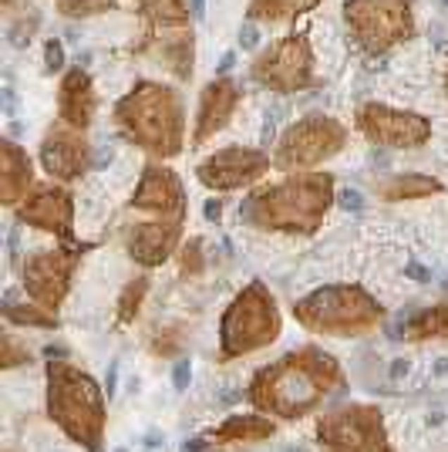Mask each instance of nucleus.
I'll return each instance as SVG.
<instances>
[{
    "label": "nucleus",
    "mask_w": 448,
    "mask_h": 452,
    "mask_svg": "<svg viewBox=\"0 0 448 452\" xmlns=\"http://www.w3.org/2000/svg\"><path fill=\"white\" fill-rule=\"evenodd\" d=\"M344 385V372L334 355L307 344L253 374L247 389L249 405L270 419L297 422L317 412Z\"/></svg>",
    "instance_id": "f257e3e1"
},
{
    "label": "nucleus",
    "mask_w": 448,
    "mask_h": 452,
    "mask_svg": "<svg viewBox=\"0 0 448 452\" xmlns=\"http://www.w3.org/2000/svg\"><path fill=\"white\" fill-rule=\"evenodd\" d=\"M334 200V183L327 172H304L290 176L277 186L253 193L239 206V216L260 230H290V233H313Z\"/></svg>",
    "instance_id": "f03ea898"
},
{
    "label": "nucleus",
    "mask_w": 448,
    "mask_h": 452,
    "mask_svg": "<svg viewBox=\"0 0 448 452\" xmlns=\"http://www.w3.org/2000/svg\"><path fill=\"white\" fill-rule=\"evenodd\" d=\"M105 389L71 361L47 365V419L88 452H98L105 442Z\"/></svg>",
    "instance_id": "7ed1b4c3"
},
{
    "label": "nucleus",
    "mask_w": 448,
    "mask_h": 452,
    "mask_svg": "<svg viewBox=\"0 0 448 452\" xmlns=\"http://www.w3.org/2000/svg\"><path fill=\"white\" fill-rule=\"evenodd\" d=\"M118 125L128 139L152 156H175L182 149V109L162 85H142L118 105Z\"/></svg>",
    "instance_id": "20e7f679"
},
{
    "label": "nucleus",
    "mask_w": 448,
    "mask_h": 452,
    "mask_svg": "<svg viewBox=\"0 0 448 452\" xmlns=\"http://www.w3.org/2000/svg\"><path fill=\"white\" fill-rule=\"evenodd\" d=\"M297 321L313 334H334V338H354L371 331L381 321V307L368 291L361 287H321L307 294L294 307Z\"/></svg>",
    "instance_id": "39448f33"
},
{
    "label": "nucleus",
    "mask_w": 448,
    "mask_h": 452,
    "mask_svg": "<svg viewBox=\"0 0 448 452\" xmlns=\"http://www.w3.org/2000/svg\"><path fill=\"white\" fill-rule=\"evenodd\" d=\"M280 311L277 300L263 283H249L243 294L230 304V311L223 314V328H219V355L223 358H243L253 355L266 344L280 338Z\"/></svg>",
    "instance_id": "423d86ee"
},
{
    "label": "nucleus",
    "mask_w": 448,
    "mask_h": 452,
    "mask_svg": "<svg viewBox=\"0 0 448 452\" xmlns=\"http://www.w3.org/2000/svg\"><path fill=\"white\" fill-rule=\"evenodd\" d=\"M317 436L324 452H394L387 442L381 408L374 405H337L317 422Z\"/></svg>",
    "instance_id": "0eeeda50"
},
{
    "label": "nucleus",
    "mask_w": 448,
    "mask_h": 452,
    "mask_svg": "<svg viewBox=\"0 0 448 452\" xmlns=\"http://www.w3.org/2000/svg\"><path fill=\"white\" fill-rule=\"evenodd\" d=\"M344 145V128L334 118L324 115H310L304 122H297L277 145L273 166L283 172H304L321 166L324 159H330L334 152H340Z\"/></svg>",
    "instance_id": "6e6552de"
},
{
    "label": "nucleus",
    "mask_w": 448,
    "mask_h": 452,
    "mask_svg": "<svg viewBox=\"0 0 448 452\" xmlns=\"http://www.w3.org/2000/svg\"><path fill=\"white\" fill-rule=\"evenodd\" d=\"M347 17L354 20L361 41L374 51H385L387 44L402 41L411 31L408 0H351Z\"/></svg>",
    "instance_id": "1a4fd4ad"
},
{
    "label": "nucleus",
    "mask_w": 448,
    "mask_h": 452,
    "mask_svg": "<svg viewBox=\"0 0 448 452\" xmlns=\"http://www.w3.org/2000/svg\"><path fill=\"white\" fill-rule=\"evenodd\" d=\"M77 257L68 250H37L24 264V291L37 307L54 311L71 287V270Z\"/></svg>",
    "instance_id": "9d476101"
},
{
    "label": "nucleus",
    "mask_w": 448,
    "mask_h": 452,
    "mask_svg": "<svg viewBox=\"0 0 448 452\" xmlns=\"http://www.w3.org/2000/svg\"><path fill=\"white\" fill-rule=\"evenodd\" d=\"M357 125L371 142L391 145V149H418L432 135V125L421 115L387 109V105H364L357 111Z\"/></svg>",
    "instance_id": "9b49d317"
},
{
    "label": "nucleus",
    "mask_w": 448,
    "mask_h": 452,
    "mask_svg": "<svg viewBox=\"0 0 448 452\" xmlns=\"http://www.w3.org/2000/svg\"><path fill=\"white\" fill-rule=\"evenodd\" d=\"M266 169H270V159L263 152L232 145V149L213 152L196 172H199V183L209 189H239L249 186L253 179H260Z\"/></svg>",
    "instance_id": "f8f14e48"
},
{
    "label": "nucleus",
    "mask_w": 448,
    "mask_h": 452,
    "mask_svg": "<svg viewBox=\"0 0 448 452\" xmlns=\"http://www.w3.org/2000/svg\"><path fill=\"white\" fill-rule=\"evenodd\" d=\"M256 78L280 88V92L304 88L310 81V51L304 44V37L294 34V37L280 41L270 54H263L260 64H256Z\"/></svg>",
    "instance_id": "ddd939ff"
},
{
    "label": "nucleus",
    "mask_w": 448,
    "mask_h": 452,
    "mask_svg": "<svg viewBox=\"0 0 448 452\" xmlns=\"http://www.w3.org/2000/svg\"><path fill=\"white\" fill-rule=\"evenodd\" d=\"M41 162L51 179H75L88 169L92 162V152H88V142L81 135V128H71V125H58L44 135V145H41Z\"/></svg>",
    "instance_id": "4468645a"
},
{
    "label": "nucleus",
    "mask_w": 448,
    "mask_h": 452,
    "mask_svg": "<svg viewBox=\"0 0 448 452\" xmlns=\"http://www.w3.org/2000/svg\"><path fill=\"white\" fill-rule=\"evenodd\" d=\"M132 209L142 213H155L158 219H182L186 213V200H182V186L166 166H149L142 176Z\"/></svg>",
    "instance_id": "2eb2a0df"
},
{
    "label": "nucleus",
    "mask_w": 448,
    "mask_h": 452,
    "mask_svg": "<svg viewBox=\"0 0 448 452\" xmlns=\"http://www.w3.org/2000/svg\"><path fill=\"white\" fill-rule=\"evenodd\" d=\"M17 216L27 219L37 230H47V233H58V236H71L75 206H71V196H68L61 186H37L24 196Z\"/></svg>",
    "instance_id": "dca6fc26"
},
{
    "label": "nucleus",
    "mask_w": 448,
    "mask_h": 452,
    "mask_svg": "<svg viewBox=\"0 0 448 452\" xmlns=\"http://www.w3.org/2000/svg\"><path fill=\"white\" fill-rule=\"evenodd\" d=\"M182 233V219H149V223H135L128 230V253L145 267H155L169 260L175 243Z\"/></svg>",
    "instance_id": "f3484780"
},
{
    "label": "nucleus",
    "mask_w": 448,
    "mask_h": 452,
    "mask_svg": "<svg viewBox=\"0 0 448 452\" xmlns=\"http://www.w3.org/2000/svg\"><path fill=\"white\" fill-rule=\"evenodd\" d=\"M232 105H236V88H232L230 81H213V85L202 92L199 122H196V135H192V142L202 145L216 128H223V122L230 118Z\"/></svg>",
    "instance_id": "a211bd4d"
},
{
    "label": "nucleus",
    "mask_w": 448,
    "mask_h": 452,
    "mask_svg": "<svg viewBox=\"0 0 448 452\" xmlns=\"http://www.w3.org/2000/svg\"><path fill=\"white\" fill-rule=\"evenodd\" d=\"M92 111H94L92 81H88L85 71H71L61 85V118H64V125L85 132V125L92 122Z\"/></svg>",
    "instance_id": "6ab92c4d"
},
{
    "label": "nucleus",
    "mask_w": 448,
    "mask_h": 452,
    "mask_svg": "<svg viewBox=\"0 0 448 452\" xmlns=\"http://www.w3.org/2000/svg\"><path fill=\"white\" fill-rule=\"evenodd\" d=\"M0 166H4V179H0L4 203H17L31 189V159L14 142H0Z\"/></svg>",
    "instance_id": "aec40b11"
},
{
    "label": "nucleus",
    "mask_w": 448,
    "mask_h": 452,
    "mask_svg": "<svg viewBox=\"0 0 448 452\" xmlns=\"http://www.w3.org/2000/svg\"><path fill=\"white\" fill-rule=\"evenodd\" d=\"M277 432V425L270 415H230L219 429H213L216 442H263Z\"/></svg>",
    "instance_id": "412c9836"
},
{
    "label": "nucleus",
    "mask_w": 448,
    "mask_h": 452,
    "mask_svg": "<svg viewBox=\"0 0 448 452\" xmlns=\"http://www.w3.org/2000/svg\"><path fill=\"white\" fill-rule=\"evenodd\" d=\"M394 338H411V341H425V338H448V304L438 307H425L415 317L402 321V328Z\"/></svg>",
    "instance_id": "4be33fe9"
},
{
    "label": "nucleus",
    "mask_w": 448,
    "mask_h": 452,
    "mask_svg": "<svg viewBox=\"0 0 448 452\" xmlns=\"http://www.w3.org/2000/svg\"><path fill=\"white\" fill-rule=\"evenodd\" d=\"M438 183L428 179V176H398V179H391L381 186V196L385 200H421V196H428V193H438Z\"/></svg>",
    "instance_id": "5701e85b"
},
{
    "label": "nucleus",
    "mask_w": 448,
    "mask_h": 452,
    "mask_svg": "<svg viewBox=\"0 0 448 452\" xmlns=\"http://www.w3.org/2000/svg\"><path fill=\"white\" fill-rule=\"evenodd\" d=\"M317 0H253V17H287L307 11Z\"/></svg>",
    "instance_id": "b1692460"
},
{
    "label": "nucleus",
    "mask_w": 448,
    "mask_h": 452,
    "mask_svg": "<svg viewBox=\"0 0 448 452\" xmlns=\"http://www.w3.org/2000/svg\"><path fill=\"white\" fill-rule=\"evenodd\" d=\"M142 7H145L155 20H162V24H182V20H186L182 0H142Z\"/></svg>",
    "instance_id": "393cba45"
},
{
    "label": "nucleus",
    "mask_w": 448,
    "mask_h": 452,
    "mask_svg": "<svg viewBox=\"0 0 448 452\" xmlns=\"http://www.w3.org/2000/svg\"><path fill=\"white\" fill-rule=\"evenodd\" d=\"M7 311V317L11 321H17V324H34V328H54V317L44 311V307H27V311H20V307H14V304H7L4 307Z\"/></svg>",
    "instance_id": "a878e982"
},
{
    "label": "nucleus",
    "mask_w": 448,
    "mask_h": 452,
    "mask_svg": "<svg viewBox=\"0 0 448 452\" xmlns=\"http://www.w3.org/2000/svg\"><path fill=\"white\" fill-rule=\"evenodd\" d=\"M111 4L115 0H61V7L68 14H98V11H105Z\"/></svg>",
    "instance_id": "bb28decb"
},
{
    "label": "nucleus",
    "mask_w": 448,
    "mask_h": 452,
    "mask_svg": "<svg viewBox=\"0 0 448 452\" xmlns=\"http://www.w3.org/2000/svg\"><path fill=\"white\" fill-rule=\"evenodd\" d=\"M20 361H27V351H17L14 334H4V368H14Z\"/></svg>",
    "instance_id": "cd10ccee"
},
{
    "label": "nucleus",
    "mask_w": 448,
    "mask_h": 452,
    "mask_svg": "<svg viewBox=\"0 0 448 452\" xmlns=\"http://www.w3.org/2000/svg\"><path fill=\"white\" fill-rule=\"evenodd\" d=\"M172 381H175V391H186L189 381H192V361L182 358L175 361V372H172Z\"/></svg>",
    "instance_id": "c85d7f7f"
},
{
    "label": "nucleus",
    "mask_w": 448,
    "mask_h": 452,
    "mask_svg": "<svg viewBox=\"0 0 448 452\" xmlns=\"http://www.w3.org/2000/svg\"><path fill=\"white\" fill-rule=\"evenodd\" d=\"M44 61H47V71H58V68H64V47L58 44V41H47Z\"/></svg>",
    "instance_id": "c756f323"
},
{
    "label": "nucleus",
    "mask_w": 448,
    "mask_h": 452,
    "mask_svg": "<svg viewBox=\"0 0 448 452\" xmlns=\"http://www.w3.org/2000/svg\"><path fill=\"white\" fill-rule=\"evenodd\" d=\"M337 200H340V206H344V209H354V213H357V209H364V196H361L357 189H351V186L340 189Z\"/></svg>",
    "instance_id": "7c9ffc66"
},
{
    "label": "nucleus",
    "mask_w": 448,
    "mask_h": 452,
    "mask_svg": "<svg viewBox=\"0 0 448 452\" xmlns=\"http://www.w3.org/2000/svg\"><path fill=\"white\" fill-rule=\"evenodd\" d=\"M118 368H122V365H118V358L108 361V374H105V395H108V402L118 395Z\"/></svg>",
    "instance_id": "2f4dec72"
},
{
    "label": "nucleus",
    "mask_w": 448,
    "mask_h": 452,
    "mask_svg": "<svg viewBox=\"0 0 448 452\" xmlns=\"http://www.w3.org/2000/svg\"><path fill=\"white\" fill-rule=\"evenodd\" d=\"M239 44L247 47V51L260 44V34H256V28H253V24H243V28H239Z\"/></svg>",
    "instance_id": "473e14b6"
},
{
    "label": "nucleus",
    "mask_w": 448,
    "mask_h": 452,
    "mask_svg": "<svg viewBox=\"0 0 448 452\" xmlns=\"http://www.w3.org/2000/svg\"><path fill=\"white\" fill-rule=\"evenodd\" d=\"M408 368H411V365H408L404 358H394V361H391V368H387V374H391V381H402L404 374H408Z\"/></svg>",
    "instance_id": "72a5a7b5"
},
{
    "label": "nucleus",
    "mask_w": 448,
    "mask_h": 452,
    "mask_svg": "<svg viewBox=\"0 0 448 452\" xmlns=\"http://www.w3.org/2000/svg\"><path fill=\"white\" fill-rule=\"evenodd\" d=\"M202 213H206L209 223H219V216H223V203H219V200H206V209H202Z\"/></svg>",
    "instance_id": "f704fd0d"
},
{
    "label": "nucleus",
    "mask_w": 448,
    "mask_h": 452,
    "mask_svg": "<svg viewBox=\"0 0 448 452\" xmlns=\"http://www.w3.org/2000/svg\"><path fill=\"white\" fill-rule=\"evenodd\" d=\"M404 274H408V277H415L418 283L432 281V274H428V270H425V267H418V264H408V267H404Z\"/></svg>",
    "instance_id": "c9c22d12"
},
{
    "label": "nucleus",
    "mask_w": 448,
    "mask_h": 452,
    "mask_svg": "<svg viewBox=\"0 0 448 452\" xmlns=\"http://www.w3.org/2000/svg\"><path fill=\"white\" fill-rule=\"evenodd\" d=\"M206 449V439H186V442H182V452H202Z\"/></svg>",
    "instance_id": "e433bc0d"
},
{
    "label": "nucleus",
    "mask_w": 448,
    "mask_h": 452,
    "mask_svg": "<svg viewBox=\"0 0 448 452\" xmlns=\"http://www.w3.org/2000/svg\"><path fill=\"white\" fill-rule=\"evenodd\" d=\"M232 64H236V54H232V51H226V54H223V61H219V75L232 71Z\"/></svg>",
    "instance_id": "4c0bfd02"
},
{
    "label": "nucleus",
    "mask_w": 448,
    "mask_h": 452,
    "mask_svg": "<svg viewBox=\"0 0 448 452\" xmlns=\"http://www.w3.org/2000/svg\"><path fill=\"white\" fill-rule=\"evenodd\" d=\"M7 247H11V267H17V230L7 233Z\"/></svg>",
    "instance_id": "58836bf2"
},
{
    "label": "nucleus",
    "mask_w": 448,
    "mask_h": 452,
    "mask_svg": "<svg viewBox=\"0 0 448 452\" xmlns=\"http://www.w3.org/2000/svg\"><path fill=\"white\" fill-rule=\"evenodd\" d=\"M442 422H445V412H442V408H435L432 415H428V425H442Z\"/></svg>",
    "instance_id": "ea45409f"
},
{
    "label": "nucleus",
    "mask_w": 448,
    "mask_h": 452,
    "mask_svg": "<svg viewBox=\"0 0 448 452\" xmlns=\"http://www.w3.org/2000/svg\"><path fill=\"white\" fill-rule=\"evenodd\" d=\"M145 446H149V449H155V446H162V436H158V432H152V436L145 439Z\"/></svg>",
    "instance_id": "a19ab883"
},
{
    "label": "nucleus",
    "mask_w": 448,
    "mask_h": 452,
    "mask_svg": "<svg viewBox=\"0 0 448 452\" xmlns=\"http://www.w3.org/2000/svg\"><path fill=\"white\" fill-rule=\"evenodd\" d=\"M202 7H206V4H202V0H192V17H202V14H206V11H202Z\"/></svg>",
    "instance_id": "79ce46f5"
},
{
    "label": "nucleus",
    "mask_w": 448,
    "mask_h": 452,
    "mask_svg": "<svg viewBox=\"0 0 448 452\" xmlns=\"http://www.w3.org/2000/svg\"><path fill=\"white\" fill-rule=\"evenodd\" d=\"M435 374H448V361H435Z\"/></svg>",
    "instance_id": "37998d69"
},
{
    "label": "nucleus",
    "mask_w": 448,
    "mask_h": 452,
    "mask_svg": "<svg viewBox=\"0 0 448 452\" xmlns=\"http://www.w3.org/2000/svg\"><path fill=\"white\" fill-rule=\"evenodd\" d=\"M290 452H304V449H290Z\"/></svg>",
    "instance_id": "c03bdc74"
},
{
    "label": "nucleus",
    "mask_w": 448,
    "mask_h": 452,
    "mask_svg": "<svg viewBox=\"0 0 448 452\" xmlns=\"http://www.w3.org/2000/svg\"><path fill=\"white\" fill-rule=\"evenodd\" d=\"M115 452H128V449H115Z\"/></svg>",
    "instance_id": "a18cd8bd"
},
{
    "label": "nucleus",
    "mask_w": 448,
    "mask_h": 452,
    "mask_svg": "<svg viewBox=\"0 0 448 452\" xmlns=\"http://www.w3.org/2000/svg\"><path fill=\"white\" fill-rule=\"evenodd\" d=\"M442 4H448V0H442Z\"/></svg>",
    "instance_id": "49530a36"
},
{
    "label": "nucleus",
    "mask_w": 448,
    "mask_h": 452,
    "mask_svg": "<svg viewBox=\"0 0 448 452\" xmlns=\"http://www.w3.org/2000/svg\"><path fill=\"white\" fill-rule=\"evenodd\" d=\"M445 287H448V283H445Z\"/></svg>",
    "instance_id": "de8ad7c7"
}]
</instances>
